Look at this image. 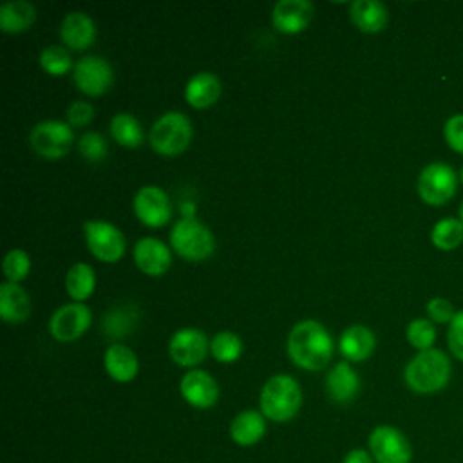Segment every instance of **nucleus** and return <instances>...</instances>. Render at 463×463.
Returning a JSON list of instances; mask_svg holds the SVG:
<instances>
[{"instance_id": "f257e3e1", "label": "nucleus", "mask_w": 463, "mask_h": 463, "mask_svg": "<svg viewBox=\"0 0 463 463\" xmlns=\"http://www.w3.org/2000/svg\"><path fill=\"white\" fill-rule=\"evenodd\" d=\"M288 354L300 369H324L333 356V338L317 320L298 322L288 336Z\"/></svg>"}, {"instance_id": "f03ea898", "label": "nucleus", "mask_w": 463, "mask_h": 463, "mask_svg": "<svg viewBox=\"0 0 463 463\" xmlns=\"http://www.w3.org/2000/svg\"><path fill=\"white\" fill-rule=\"evenodd\" d=\"M450 374L452 365L449 356L432 347L418 351V354L409 360L403 371V380L407 387L418 394H434L447 387Z\"/></svg>"}, {"instance_id": "7ed1b4c3", "label": "nucleus", "mask_w": 463, "mask_h": 463, "mask_svg": "<svg viewBox=\"0 0 463 463\" xmlns=\"http://www.w3.org/2000/svg\"><path fill=\"white\" fill-rule=\"evenodd\" d=\"M260 412L277 423L289 421L297 416L302 405V389L298 382L289 374H275L271 376L259 398Z\"/></svg>"}, {"instance_id": "20e7f679", "label": "nucleus", "mask_w": 463, "mask_h": 463, "mask_svg": "<svg viewBox=\"0 0 463 463\" xmlns=\"http://www.w3.org/2000/svg\"><path fill=\"white\" fill-rule=\"evenodd\" d=\"M172 250L192 262L204 260L215 251V237L208 226L194 217L179 219L170 232Z\"/></svg>"}, {"instance_id": "39448f33", "label": "nucleus", "mask_w": 463, "mask_h": 463, "mask_svg": "<svg viewBox=\"0 0 463 463\" xmlns=\"http://www.w3.org/2000/svg\"><path fill=\"white\" fill-rule=\"evenodd\" d=\"M190 141L192 123L183 112H166L150 128V145L161 156H177Z\"/></svg>"}, {"instance_id": "423d86ee", "label": "nucleus", "mask_w": 463, "mask_h": 463, "mask_svg": "<svg viewBox=\"0 0 463 463\" xmlns=\"http://www.w3.org/2000/svg\"><path fill=\"white\" fill-rule=\"evenodd\" d=\"M458 174L441 161H432L421 168L418 175V195L430 206H441L456 195Z\"/></svg>"}, {"instance_id": "0eeeda50", "label": "nucleus", "mask_w": 463, "mask_h": 463, "mask_svg": "<svg viewBox=\"0 0 463 463\" xmlns=\"http://www.w3.org/2000/svg\"><path fill=\"white\" fill-rule=\"evenodd\" d=\"M369 452L374 463H411L412 447L407 436L392 425H378L369 434Z\"/></svg>"}, {"instance_id": "6e6552de", "label": "nucleus", "mask_w": 463, "mask_h": 463, "mask_svg": "<svg viewBox=\"0 0 463 463\" xmlns=\"http://www.w3.org/2000/svg\"><path fill=\"white\" fill-rule=\"evenodd\" d=\"M83 233L87 248L101 262H118L127 250L125 237L121 230L105 221H87L83 224Z\"/></svg>"}, {"instance_id": "1a4fd4ad", "label": "nucleus", "mask_w": 463, "mask_h": 463, "mask_svg": "<svg viewBox=\"0 0 463 463\" xmlns=\"http://www.w3.org/2000/svg\"><path fill=\"white\" fill-rule=\"evenodd\" d=\"M31 146L34 152L47 159H60L63 157L74 141V132L69 123L63 121H40L29 136Z\"/></svg>"}, {"instance_id": "9d476101", "label": "nucleus", "mask_w": 463, "mask_h": 463, "mask_svg": "<svg viewBox=\"0 0 463 463\" xmlns=\"http://www.w3.org/2000/svg\"><path fill=\"white\" fill-rule=\"evenodd\" d=\"M90 322H92L90 309L81 302H71L58 307L52 313L49 320V331L52 338L58 342H72L89 329Z\"/></svg>"}, {"instance_id": "9b49d317", "label": "nucleus", "mask_w": 463, "mask_h": 463, "mask_svg": "<svg viewBox=\"0 0 463 463\" xmlns=\"http://www.w3.org/2000/svg\"><path fill=\"white\" fill-rule=\"evenodd\" d=\"M72 76L76 87L87 96L105 94L114 81L112 67L101 56H85L78 60Z\"/></svg>"}, {"instance_id": "f8f14e48", "label": "nucleus", "mask_w": 463, "mask_h": 463, "mask_svg": "<svg viewBox=\"0 0 463 463\" xmlns=\"http://www.w3.org/2000/svg\"><path fill=\"white\" fill-rule=\"evenodd\" d=\"M134 212L137 219L150 226H165L172 217V203L166 192L156 184L141 186L134 197Z\"/></svg>"}, {"instance_id": "ddd939ff", "label": "nucleus", "mask_w": 463, "mask_h": 463, "mask_svg": "<svg viewBox=\"0 0 463 463\" xmlns=\"http://www.w3.org/2000/svg\"><path fill=\"white\" fill-rule=\"evenodd\" d=\"M210 349V342L201 329L183 327L174 333L168 344L170 358L183 367H194L201 364Z\"/></svg>"}, {"instance_id": "4468645a", "label": "nucleus", "mask_w": 463, "mask_h": 463, "mask_svg": "<svg viewBox=\"0 0 463 463\" xmlns=\"http://www.w3.org/2000/svg\"><path fill=\"white\" fill-rule=\"evenodd\" d=\"M181 396L195 409H210L219 400V385L206 371L194 369L181 378Z\"/></svg>"}, {"instance_id": "2eb2a0df", "label": "nucleus", "mask_w": 463, "mask_h": 463, "mask_svg": "<svg viewBox=\"0 0 463 463\" xmlns=\"http://www.w3.org/2000/svg\"><path fill=\"white\" fill-rule=\"evenodd\" d=\"M313 18V4L307 0H280L271 13L273 27L284 34L304 31Z\"/></svg>"}, {"instance_id": "dca6fc26", "label": "nucleus", "mask_w": 463, "mask_h": 463, "mask_svg": "<svg viewBox=\"0 0 463 463\" xmlns=\"http://www.w3.org/2000/svg\"><path fill=\"white\" fill-rule=\"evenodd\" d=\"M134 260L145 275L159 277L168 271L172 264V251L163 241L156 237H143L134 246Z\"/></svg>"}, {"instance_id": "f3484780", "label": "nucleus", "mask_w": 463, "mask_h": 463, "mask_svg": "<svg viewBox=\"0 0 463 463\" xmlns=\"http://www.w3.org/2000/svg\"><path fill=\"white\" fill-rule=\"evenodd\" d=\"M60 36L69 49L83 51L94 43L96 25L89 14L81 11H72L63 18Z\"/></svg>"}, {"instance_id": "a211bd4d", "label": "nucleus", "mask_w": 463, "mask_h": 463, "mask_svg": "<svg viewBox=\"0 0 463 463\" xmlns=\"http://www.w3.org/2000/svg\"><path fill=\"white\" fill-rule=\"evenodd\" d=\"M360 391V378L347 362H338L326 378V392L336 403H349Z\"/></svg>"}, {"instance_id": "6ab92c4d", "label": "nucleus", "mask_w": 463, "mask_h": 463, "mask_svg": "<svg viewBox=\"0 0 463 463\" xmlns=\"http://www.w3.org/2000/svg\"><path fill=\"white\" fill-rule=\"evenodd\" d=\"M266 434V416L260 411H241L230 423V436L241 447L259 443Z\"/></svg>"}, {"instance_id": "aec40b11", "label": "nucleus", "mask_w": 463, "mask_h": 463, "mask_svg": "<svg viewBox=\"0 0 463 463\" xmlns=\"http://www.w3.org/2000/svg\"><path fill=\"white\" fill-rule=\"evenodd\" d=\"M221 96V81L213 72H197L184 87V98L194 109H208Z\"/></svg>"}, {"instance_id": "412c9836", "label": "nucleus", "mask_w": 463, "mask_h": 463, "mask_svg": "<svg viewBox=\"0 0 463 463\" xmlns=\"http://www.w3.org/2000/svg\"><path fill=\"white\" fill-rule=\"evenodd\" d=\"M31 313V300L24 288L14 282L0 286V317L7 324H20Z\"/></svg>"}, {"instance_id": "4be33fe9", "label": "nucleus", "mask_w": 463, "mask_h": 463, "mask_svg": "<svg viewBox=\"0 0 463 463\" xmlns=\"http://www.w3.org/2000/svg\"><path fill=\"white\" fill-rule=\"evenodd\" d=\"M376 347L374 333L365 326H351L340 336V353L349 362L367 360Z\"/></svg>"}, {"instance_id": "5701e85b", "label": "nucleus", "mask_w": 463, "mask_h": 463, "mask_svg": "<svg viewBox=\"0 0 463 463\" xmlns=\"http://www.w3.org/2000/svg\"><path fill=\"white\" fill-rule=\"evenodd\" d=\"M105 369L109 373V376L119 383H127L132 382L137 374L139 364H137V356L134 354V351L123 344H112L107 351H105Z\"/></svg>"}, {"instance_id": "b1692460", "label": "nucleus", "mask_w": 463, "mask_h": 463, "mask_svg": "<svg viewBox=\"0 0 463 463\" xmlns=\"http://www.w3.org/2000/svg\"><path fill=\"white\" fill-rule=\"evenodd\" d=\"M387 7L378 0H356L351 4V20L362 33H380L387 25Z\"/></svg>"}, {"instance_id": "393cba45", "label": "nucleus", "mask_w": 463, "mask_h": 463, "mask_svg": "<svg viewBox=\"0 0 463 463\" xmlns=\"http://www.w3.org/2000/svg\"><path fill=\"white\" fill-rule=\"evenodd\" d=\"M36 20V9L25 0H11L0 7V27L7 34L27 31Z\"/></svg>"}, {"instance_id": "a878e982", "label": "nucleus", "mask_w": 463, "mask_h": 463, "mask_svg": "<svg viewBox=\"0 0 463 463\" xmlns=\"http://www.w3.org/2000/svg\"><path fill=\"white\" fill-rule=\"evenodd\" d=\"M65 288H67L69 297L74 302H83L85 298H89L92 295V291L96 288L94 269L85 262H78V264L71 266L67 271Z\"/></svg>"}, {"instance_id": "bb28decb", "label": "nucleus", "mask_w": 463, "mask_h": 463, "mask_svg": "<svg viewBox=\"0 0 463 463\" xmlns=\"http://www.w3.org/2000/svg\"><path fill=\"white\" fill-rule=\"evenodd\" d=\"M110 134L121 146L137 148L143 143V127L141 123L127 112H119L110 121Z\"/></svg>"}, {"instance_id": "cd10ccee", "label": "nucleus", "mask_w": 463, "mask_h": 463, "mask_svg": "<svg viewBox=\"0 0 463 463\" xmlns=\"http://www.w3.org/2000/svg\"><path fill=\"white\" fill-rule=\"evenodd\" d=\"M432 244L441 251L456 250L463 242V222L456 217H445L432 226Z\"/></svg>"}, {"instance_id": "c85d7f7f", "label": "nucleus", "mask_w": 463, "mask_h": 463, "mask_svg": "<svg viewBox=\"0 0 463 463\" xmlns=\"http://www.w3.org/2000/svg\"><path fill=\"white\" fill-rule=\"evenodd\" d=\"M210 353L222 364H232L242 354V340L232 331L217 333L210 342Z\"/></svg>"}, {"instance_id": "c756f323", "label": "nucleus", "mask_w": 463, "mask_h": 463, "mask_svg": "<svg viewBox=\"0 0 463 463\" xmlns=\"http://www.w3.org/2000/svg\"><path fill=\"white\" fill-rule=\"evenodd\" d=\"M40 65L51 76H63L72 69V58L61 45H49L40 52Z\"/></svg>"}, {"instance_id": "7c9ffc66", "label": "nucleus", "mask_w": 463, "mask_h": 463, "mask_svg": "<svg viewBox=\"0 0 463 463\" xmlns=\"http://www.w3.org/2000/svg\"><path fill=\"white\" fill-rule=\"evenodd\" d=\"M405 336L414 349L427 351V349H432L436 342V329L429 318H414L409 322L405 329Z\"/></svg>"}, {"instance_id": "2f4dec72", "label": "nucleus", "mask_w": 463, "mask_h": 463, "mask_svg": "<svg viewBox=\"0 0 463 463\" xmlns=\"http://www.w3.org/2000/svg\"><path fill=\"white\" fill-rule=\"evenodd\" d=\"M31 259L24 250H11L4 259V275L9 282L18 284L29 275Z\"/></svg>"}, {"instance_id": "473e14b6", "label": "nucleus", "mask_w": 463, "mask_h": 463, "mask_svg": "<svg viewBox=\"0 0 463 463\" xmlns=\"http://www.w3.org/2000/svg\"><path fill=\"white\" fill-rule=\"evenodd\" d=\"M78 150L87 161L98 163V161H103L107 156V141L98 132H87L81 136L78 143Z\"/></svg>"}, {"instance_id": "72a5a7b5", "label": "nucleus", "mask_w": 463, "mask_h": 463, "mask_svg": "<svg viewBox=\"0 0 463 463\" xmlns=\"http://www.w3.org/2000/svg\"><path fill=\"white\" fill-rule=\"evenodd\" d=\"M136 318L128 313V307H118V309H112V311L107 313L103 327H105L109 336L121 338V336L127 335L128 329L132 331V322Z\"/></svg>"}, {"instance_id": "f704fd0d", "label": "nucleus", "mask_w": 463, "mask_h": 463, "mask_svg": "<svg viewBox=\"0 0 463 463\" xmlns=\"http://www.w3.org/2000/svg\"><path fill=\"white\" fill-rule=\"evenodd\" d=\"M447 344L452 353V356L459 362H463V309L456 311L454 318L449 324L447 331Z\"/></svg>"}, {"instance_id": "c9c22d12", "label": "nucleus", "mask_w": 463, "mask_h": 463, "mask_svg": "<svg viewBox=\"0 0 463 463\" xmlns=\"http://www.w3.org/2000/svg\"><path fill=\"white\" fill-rule=\"evenodd\" d=\"M425 309H427L429 320H430V322H436V324H450V320H452L454 315H456L452 302L447 300V298H441V297L430 298V300L427 302Z\"/></svg>"}, {"instance_id": "e433bc0d", "label": "nucleus", "mask_w": 463, "mask_h": 463, "mask_svg": "<svg viewBox=\"0 0 463 463\" xmlns=\"http://www.w3.org/2000/svg\"><path fill=\"white\" fill-rule=\"evenodd\" d=\"M443 137L454 152L463 154V114H454L445 121Z\"/></svg>"}, {"instance_id": "4c0bfd02", "label": "nucleus", "mask_w": 463, "mask_h": 463, "mask_svg": "<svg viewBox=\"0 0 463 463\" xmlns=\"http://www.w3.org/2000/svg\"><path fill=\"white\" fill-rule=\"evenodd\" d=\"M92 116H94V109L90 103L87 101H74L69 109H67V119H69V125H74V127H83L87 123L92 121Z\"/></svg>"}, {"instance_id": "58836bf2", "label": "nucleus", "mask_w": 463, "mask_h": 463, "mask_svg": "<svg viewBox=\"0 0 463 463\" xmlns=\"http://www.w3.org/2000/svg\"><path fill=\"white\" fill-rule=\"evenodd\" d=\"M342 463H374V459H373L371 452H367L364 449H353L344 456Z\"/></svg>"}, {"instance_id": "ea45409f", "label": "nucleus", "mask_w": 463, "mask_h": 463, "mask_svg": "<svg viewBox=\"0 0 463 463\" xmlns=\"http://www.w3.org/2000/svg\"><path fill=\"white\" fill-rule=\"evenodd\" d=\"M459 219H461V222H463V203H461V206H459Z\"/></svg>"}, {"instance_id": "a19ab883", "label": "nucleus", "mask_w": 463, "mask_h": 463, "mask_svg": "<svg viewBox=\"0 0 463 463\" xmlns=\"http://www.w3.org/2000/svg\"><path fill=\"white\" fill-rule=\"evenodd\" d=\"M459 181H461V183H463V168H461V170H459Z\"/></svg>"}]
</instances>
